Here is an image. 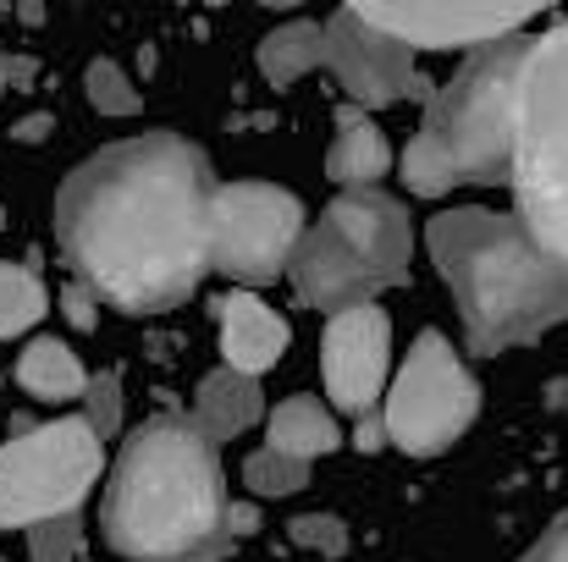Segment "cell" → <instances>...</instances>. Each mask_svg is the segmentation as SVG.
Listing matches in <instances>:
<instances>
[{
	"label": "cell",
	"mask_w": 568,
	"mask_h": 562,
	"mask_svg": "<svg viewBox=\"0 0 568 562\" xmlns=\"http://www.w3.org/2000/svg\"><path fill=\"white\" fill-rule=\"evenodd\" d=\"M210 161L178 133H144L89 155L55 193V243L78 282L128 309H178L210 270Z\"/></svg>",
	"instance_id": "1"
},
{
	"label": "cell",
	"mask_w": 568,
	"mask_h": 562,
	"mask_svg": "<svg viewBox=\"0 0 568 562\" xmlns=\"http://www.w3.org/2000/svg\"><path fill=\"white\" fill-rule=\"evenodd\" d=\"M226 474L193 419H150L111 463L100 530L128 562H215L226 552Z\"/></svg>",
	"instance_id": "2"
},
{
	"label": "cell",
	"mask_w": 568,
	"mask_h": 562,
	"mask_svg": "<svg viewBox=\"0 0 568 562\" xmlns=\"http://www.w3.org/2000/svg\"><path fill=\"white\" fill-rule=\"evenodd\" d=\"M430 259L442 265L464 337L475 354H503L519 343H536L568 320V298L519 226V215L503 210H447L425 232Z\"/></svg>",
	"instance_id": "3"
},
{
	"label": "cell",
	"mask_w": 568,
	"mask_h": 562,
	"mask_svg": "<svg viewBox=\"0 0 568 562\" xmlns=\"http://www.w3.org/2000/svg\"><path fill=\"white\" fill-rule=\"evenodd\" d=\"M508 187L568 298V22L519 39L508 83Z\"/></svg>",
	"instance_id": "4"
},
{
	"label": "cell",
	"mask_w": 568,
	"mask_h": 562,
	"mask_svg": "<svg viewBox=\"0 0 568 562\" xmlns=\"http://www.w3.org/2000/svg\"><path fill=\"white\" fill-rule=\"evenodd\" d=\"M519 39L486 44L453 72V83L425 105L419 133L403 150V183L419 198L453 187H508V83Z\"/></svg>",
	"instance_id": "5"
},
{
	"label": "cell",
	"mask_w": 568,
	"mask_h": 562,
	"mask_svg": "<svg viewBox=\"0 0 568 562\" xmlns=\"http://www.w3.org/2000/svg\"><path fill=\"white\" fill-rule=\"evenodd\" d=\"M408 259H414L408 210L381 187H337L326 215L298 237L287 282L310 309L337 315L348 304H371L386 287H403Z\"/></svg>",
	"instance_id": "6"
},
{
	"label": "cell",
	"mask_w": 568,
	"mask_h": 562,
	"mask_svg": "<svg viewBox=\"0 0 568 562\" xmlns=\"http://www.w3.org/2000/svg\"><path fill=\"white\" fill-rule=\"evenodd\" d=\"M105 474V441L83 413L17 430L0 441V530H33L44 519L78 513V502Z\"/></svg>",
	"instance_id": "7"
},
{
	"label": "cell",
	"mask_w": 568,
	"mask_h": 562,
	"mask_svg": "<svg viewBox=\"0 0 568 562\" xmlns=\"http://www.w3.org/2000/svg\"><path fill=\"white\" fill-rule=\"evenodd\" d=\"M475 413H480V380L442 331H419L386 386L381 408L386 441L408 458H436L475 425Z\"/></svg>",
	"instance_id": "8"
},
{
	"label": "cell",
	"mask_w": 568,
	"mask_h": 562,
	"mask_svg": "<svg viewBox=\"0 0 568 562\" xmlns=\"http://www.w3.org/2000/svg\"><path fill=\"white\" fill-rule=\"evenodd\" d=\"M310 232L304 198L276 183H215L204 215L210 270L237 287H271L287 276L298 237Z\"/></svg>",
	"instance_id": "9"
},
{
	"label": "cell",
	"mask_w": 568,
	"mask_h": 562,
	"mask_svg": "<svg viewBox=\"0 0 568 562\" xmlns=\"http://www.w3.org/2000/svg\"><path fill=\"white\" fill-rule=\"evenodd\" d=\"M558 0H343L359 22L381 28L408 50H458V44H497L514 39L530 17Z\"/></svg>",
	"instance_id": "10"
},
{
	"label": "cell",
	"mask_w": 568,
	"mask_h": 562,
	"mask_svg": "<svg viewBox=\"0 0 568 562\" xmlns=\"http://www.w3.org/2000/svg\"><path fill=\"white\" fill-rule=\"evenodd\" d=\"M386 359H392V320L376 304H348L337 315H326L321 331V380L332 408H343L348 419L376 413L381 391H386Z\"/></svg>",
	"instance_id": "11"
},
{
	"label": "cell",
	"mask_w": 568,
	"mask_h": 562,
	"mask_svg": "<svg viewBox=\"0 0 568 562\" xmlns=\"http://www.w3.org/2000/svg\"><path fill=\"white\" fill-rule=\"evenodd\" d=\"M321 33H326V67L337 72V83L354 105L376 111V105H397V100L425 94L408 44L386 39L381 28L359 22L354 11H337L332 22H321Z\"/></svg>",
	"instance_id": "12"
},
{
	"label": "cell",
	"mask_w": 568,
	"mask_h": 562,
	"mask_svg": "<svg viewBox=\"0 0 568 562\" xmlns=\"http://www.w3.org/2000/svg\"><path fill=\"white\" fill-rule=\"evenodd\" d=\"M215 320H221V359H226V370L254 375V380L276 370L282 354H287V343H293L287 320L265 298H254V287L226 293L215 304Z\"/></svg>",
	"instance_id": "13"
},
{
	"label": "cell",
	"mask_w": 568,
	"mask_h": 562,
	"mask_svg": "<svg viewBox=\"0 0 568 562\" xmlns=\"http://www.w3.org/2000/svg\"><path fill=\"white\" fill-rule=\"evenodd\" d=\"M392 166L386 133L371 122L365 105H337L332 122V150H326V177L337 187H376Z\"/></svg>",
	"instance_id": "14"
},
{
	"label": "cell",
	"mask_w": 568,
	"mask_h": 562,
	"mask_svg": "<svg viewBox=\"0 0 568 562\" xmlns=\"http://www.w3.org/2000/svg\"><path fill=\"white\" fill-rule=\"evenodd\" d=\"M265 447L315 463V458H326V452L343 447V425H337V413H332L321 397H304V391H298V397H282V402L271 408V419H265Z\"/></svg>",
	"instance_id": "15"
},
{
	"label": "cell",
	"mask_w": 568,
	"mask_h": 562,
	"mask_svg": "<svg viewBox=\"0 0 568 562\" xmlns=\"http://www.w3.org/2000/svg\"><path fill=\"white\" fill-rule=\"evenodd\" d=\"M260 413H265V397H260V380H254V375L215 370V375H204L199 391H193V425H199L210 441L243 436Z\"/></svg>",
	"instance_id": "16"
},
{
	"label": "cell",
	"mask_w": 568,
	"mask_h": 562,
	"mask_svg": "<svg viewBox=\"0 0 568 562\" xmlns=\"http://www.w3.org/2000/svg\"><path fill=\"white\" fill-rule=\"evenodd\" d=\"M17 386L28 397H39V402H72V397H83L89 370L61 337H33L17 354Z\"/></svg>",
	"instance_id": "17"
},
{
	"label": "cell",
	"mask_w": 568,
	"mask_h": 562,
	"mask_svg": "<svg viewBox=\"0 0 568 562\" xmlns=\"http://www.w3.org/2000/svg\"><path fill=\"white\" fill-rule=\"evenodd\" d=\"M315 67H326V33H321V22H282V28L265 33V44H260L265 83L287 89V83H298Z\"/></svg>",
	"instance_id": "18"
},
{
	"label": "cell",
	"mask_w": 568,
	"mask_h": 562,
	"mask_svg": "<svg viewBox=\"0 0 568 562\" xmlns=\"http://www.w3.org/2000/svg\"><path fill=\"white\" fill-rule=\"evenodd\" d=\"M44 309H50V293H44L39 270L0 259V343L28 337V331L44 320Z\"/></svg>",
	"instance_id": "19"
},
{
	"label": "cell",
	"mask_w": 568,
	"mask_h": 562,
	"mask_svg": "<svg viewBox=\"0 0 568 562\" xmlns=\"http://www.w3.org/2000/svg\"><path fill=\"white\" fill-rule=\"evenodd\" d=\"M83 89H89V105L100 111V116H139L144 111V94H139V83L122 72V61H111V55H100V61H89V72H83Z\"/></svg>",
	"instance_id": "20"
},
{
	"label": "cell",
	"mask_w": 568,
	"mask_h": 562,
	"mask_svg": "<svg viewBox=\"0 0 568 562\" xmlns=\"http://www.w3.org/2000/svg\"><path fill=\"white\" fill-rule=\"evenodd\" d=\"M243 486L254 497H293V491L310 486V463L304 458H287L276 447H260V452L243 458Z\"/></svg>",
	"instance_id": "21"
},
{
	"label": "cell",
	"mask_w": 568,
	"mask_h": 562,
	"mask_svg": "<svg viewBox=\"0 0 568 562\" xmlns=\"http://www.w3.org/2000/svg\"><path fill=\"white\" fill-rule=\"evenodd\" d=\"M28 552H33V562H83V524H78V513L33 524L28 530Z\"/></svg>",
	"instance_id": "22"
},
{
	"label": "cell",
	"mask_w": 568,
	"mask_h": 562,
	"mask_svg": "<svg viewBox=\"0 0 568 562\" xmlns=\"http://www.w3.org/2000/svg\"><path fill=\"white\" fill-rule=\"evenodd\" d=\"M287 541L304 546V552H315V558H343L348 552V524L332 519V513H298L287 524Z\"/></svg>",
	"instance_id": "23"
},
{
	"label": "cell",
	"mask_w": 568,
	"mask_h": 562,
	"mask_svg": "<svg viewBox=\"0 0 568 562\" xmlns=\"http://www.w3.org/2000/svg\"><path fill=\"white\" fill-rule=\"evenodd\" d=\"M83 402H89V408H83V419L100 430V441L122 430L128 397H122V380H116V375H89V386H83Z\"/></svg>",
	"instance_id": "24"
},
{
	"label": "cell",
	"mask_w": 568,
	"mask_h": 562,
	"mask_svg": "<svg viewBox=\"0 0 568 562\" xmlns=\"http://www.w3.org/2000/svg\"><path fill=\"white\" fill-rule=\"evenodd\" d=\"M61 315H67V326L94 331V326H100V298H94L83 282H72V287H61Z\"/></svg>",
	"instance_id": "25"
},
{
	"label": "cell",
	"mask_w": 568,
	"mask_h": 562,
	"mask_svg": "<svg viewBox=\"0 0 568 562\" xmlns=\"http://www.w3.org/2000/svg\"><path fill=\"white\" fill-rule=\"evenodd\" d=\"M519 562H568V519H558V524H552V530H547V535H541Z\"/></svg>",
	"instance_id": "26"
},
{
	"label": "cell",
	"mask_w": 568,
	"mask_h": 562,
	"mask_svg": "<svg viewBox=\"0 0 568 562\" xmlns=\"http://www.w3.org/2000/svg\"><path fill=\"white\" fill-rule=\"evenodd\" d=\"M260 530V508H248V502H226V535L237 541V535H254Z\"/></svg>",
	"instance_id": "27"
},
{
	"label": "cell",
	"mask_w": 568,
	"mask_h": 562,
	"mask_svg": "<svg viewBox=\"0 0 568 562\" xmlns=\"http://www.w3.org/2000/svg\"><path fill=\"white\" fill-rule=\"evenodd\" d=\"M354 447H359V452H381V447H386V425H381V413H365V419H359Z\"/></svg>",
	"instance_id": "28"
},
{
	"label": "cell",
	"mask_w": 568,
	"mask_h": 562,
	"mask_svg": "<svg viewBox=\"0 0 568 562\" xmlns=\"http://www.w3.org/2000/svg\"><path fill=\"white\" fill-rule=\"evenodd\" d=\"M44 133H50V116H28V122H17V139H22V144H39Z\"/></svg>",
	"instance_id": "29"
},
{
	"label": "cell",
	"mask_w": 568,
	"mask_h": 562,
	"mask_svg": "<svg viewBox=\"0 0 568 562\" xmlns=\"http://www.w3.org/2000/svg\"><path fill=\"white\" fill-rule=\"evenodd\" d=\"M17 17H22V22H39V17H44V0H22V11H17Z\"/></svg>",
	"instance_id": "30"
},
{
	"label": "cell",
	"mask_w": 568,
	"mask_h": 562,
	"mask_svg": "<svg viewBox=\"0 0 568 562\" xmlns=\"http://www.w3.org/2000/svg\"><path fill=\"white\" fill-rule=\"evenodd\" d=\"M260 6H276L282 11V6H304V0H260Z\"/></svg>",
	"instance_id": "31"
},
{
	"label": "cell",
	"mask_w": 568,
	"mask_h": 562,
	"mask_svg": "<svg viewBox=\"0 0 568 562\" xmlns=\"http://www.w3.org/2000/svg\"><path fill=\"white\" fill-rule=\"evenodd\" d=\"M0 94H6V55H0Z\"/></svg>",
	"instance_id": "32"
}]
</instances>
